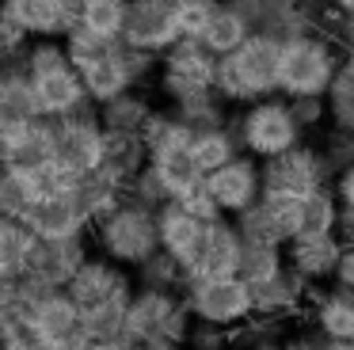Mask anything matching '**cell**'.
<instances>
[{
	"label": "cell",
	"mask_w": 354,
	"mask_h": 350,
	"mask_svg": "<svg viewBox=\"0 0 354 350\" xmlns=\"http://www.w3.org/2000/svg\"><path fill=\"white\" fill-rule=\"evenodd\" d=\"M278 50H282V42L274 35L252 30L232 53L217 57L214 91L229 107L278 95Z\"/></svg>",
	"instance_id": "1"
},
{
	"label": "cell",
	"mask_w": 354,
	"mask_h": 350,
	"mask_svg": "<svg viewBox=\"0 0 354 350\" xmlns=\"http://www.w3.org/2000/svg\"><path fill=\"white\" fill-rule=\"evenodd\" d=\"M24 68H27V80H31V91H35L39 118L57 122V118H69V114H77L88 107L80 73L69 65L62 42L31 46V53L24 57Z\"/></svg>",
	"instance_id": "2"
},
{
	"label": "cell",
	"mask_w": 354,
	"mask_h": 350,
	"mask_svg": "<svg viewBox=\"0 0 354 350\" xmlns=\"http://www.w3.org/2000/svg\"><path fill=\"white\" fill-rule=\"evenodd\" d=\"M92 240L103 259L133 270L160 248V240H156V210L133 202V198H122L118 210H111L100 225H92Z\"/></svg>",
	"instance_id": "3"
},
{
	"label": "cell",
	"mask_w": 354,
	"mask_h": 350,
	"mask_svg": "<svg viewBox=\"0 0 354 350\" xmlns=\"http://www.w3.org/2000/svg\"><path fill=\"white\" fill-rule=\"evenodd\" d=\"M339 68V57L324 38L301 35L282 38V50H278V91L286 99H297V95H324Z\"/></svg>",
	"instance_id": "4"
},
{
	"label": "cell",
	"mask_w": 354,
	"mask_h": 350,
	"mask_svg": "<svg viewBox=\"0 0 354 350\" xmlns=\"http://www.w3.org/2000/svg\"><path fill=\"white\" fill-rule=\"evenodd\" d=\"M179 297L191 308V316L198 324L214 327H240L244 320L255 316L252 286L240 274H225V278H183Z\"/></svg>",
	"instance_id": "5"
},
{
	"label": "cell",
	"mask_w": 354,
	"mask_h": 350,
	"mask_svg": "<svg viewBox=\"0 0 354 350\" xmlns=\"http://www.w3.org/2000/svg\"><path fill=\"white\" fill-rule=\"evenodd\" d=\"M232 133L240 141V152H248L255 160H270L278 152L293 149L297 141H305V129L293 122L290 103L274 95L248 103V111L232 122Z\"/></svg>",
	"instance_id": "6"
},
{
	"label": "cell",
	"mask_w": 354,
	"mask_h": 350,
	"mask_svg": "<svg viewBox=\"0 0 354 350\" xmlns=\"http://www.w3.org/2000/svg\"><path fill=\"white\" fill-rule=\"evenodd\" d=\"M259 179H263V198H270V202H301L316 187L331 183V175L324 167L320 149L308 141H297L293 149L278 152V156L259 160Z\"/></svg>",
	"instance_id": "7"
},
{
	"label": "cell",
	"mask_w": 354,
	"mask_h": 350,
	"mask_svg": "<svg viewBox=\"0 0 354 350\" xmlns=\"http://www.w3.org/2000/svg\"><path fill=\"white\" fill-rule=\"evenodd\" d=\"M103 137H107V129L100 126L95 103H88L84 111L54 122V160H62L65 167L80 175H92L103 156Z\"/></svg>",
	"instance_id": "8"
},
{
	"label": "cell",
	"mask_w": 354,
	"mask_h": 350,
	"mask_svg": "<svg viewBox=\"0 0 354 350\" xmlns=\"http://www.w3.org/2000/svg\"><path fill=\"white\" fill-rule=\"evenodd\" d=\"M214 68H217V57L198 42V38H176V42L164 50L160 88L168 99H179L194 88H214Z\"/></svg>",
	"instance_id": "9"
},
{
	"label": "cell",
	"mask_w": 354,
	"mask_h": 350,
	"mask_svg": "<svg viewBox=\"0 0 354 350\" xmlns=\"http://www.w3.org/2000/svg\"><path fill=\"white\" fill-rule=\"evenodd\" d=\"M179 38L171 0H126L122 42L145 53H164Z\"/></svg>",
	"instance_id": "10"
},
{
	"label": "cell",
	"mask_w": 354,
	"mask_h": 350,
	"mask_svg": "<svg viewBox=\"0 0 354 350\" xmlns=\"http://www.w3.org/2000/svg\"><path fill=\"white\" fill-rule=\"evenodd\" d=\"M206 190L214 194L217 210L221 213H240L263 194V179H259V160L248 156V152H236L229 164L214 167V172L202 175Z\"/></svg>",
	"instance_id": "11"
},
{
	"label": "cell",
	"mask_w": 354,
	"mask_h": 350,
	"mask_svg": "<svg viewBox=\"0 0 354 350\" xmlns=\"http://www.w3.org/2000/svg\"><path fill=\"white\" fill-rule=\"evenodd\" d=\"M240 240L244 243H274L286 248L297 232V202H270V198H255L248 210L232 213Z\"/></svg>",
	"instance_id": "12"
},
{
	"label": "cell",
	"mask_w": 354,
	"mask_h": 350,
	"mask_svg": "<svg viewBox=\"0 0 354 350\" xmlns=\"http://www.w3.org/2000/svg\"><path fill=\"white\" fill-rule=\"evenodd\" d=\"M88 255H92L88 240H35L24 278L39 282L42 289H65V282Z\"/></svg>",
	"instance_id": "13"
},
{
	"label": "cell",
	"mask_w": 354,
	"mask_h": 350,
	"mask_svg": "<svg viewBox=\"0 0 354 350\" xmlns=\"http://www.w3.org/2000/svg\"><path fill=\"white\" fill-rule=\"evenodd\" d=\"M316 286L308 278H301L290 263L274 274V278L252 286V301H255V316H274V320H293L308 308Z\"/></svg>",
	"instance_id": "14"
},
{
	"label": "cell",
	"mask_w": 354,
	"mask_h": 350,
	"mask_svg": "<svg viewBox=\"0 0 354 350\" xmlns=\"http://www.w3.org/2000/svg\"><path fill=\"white\" fill-rule=\"evenodd\" d=\"M46 160H54V122L50 118H31L0 133V167L35 172Z\"/></svg>",
	"instance_id": "15"
},
{
	"label": "cell",
	"mask_w": 354,
	"mask_h": 350,
	"mask_svg": "<svg viewBox=\"0 0 354 350\" xmlns=\"http://www.w3.org/2000/svg\"><path fill=\"white\" fill-rule=\"evenodd\" d=\"M0 8L24 27V35L39 38L69 35L80 19V0H0Z\"/></svg>",
	"instance_id": "16"
},
{
	"label": "cell",
	"mask_w": 354,
	"mask_h": 350,
	"mask_svg": "<svg viewBox=\"0 0 354 350\" xmlns=\"http://www.w3.org/2000/svg\"><path fill=\"white\" fill-rule=\"evenodd\" d=\"M133 274H126L122 266H115L111 259L103 255H88L84 263L73 270V278L65 282V293L73 297V304H77L80 312L95 308V304H103L107 297H115L122 286H130Z\"/></svg>",
	"instance_id": "17"
},
{
	"label": "cell",
	"mask_w": 354,
	"mask_h": 350,
	"mask_svg": "<svg viewBox=\"0 0 354 350\" xmlns=\"http://www.w3.org/2000/svg\"><path fill=\"white\" fill-rule=\"evenodd\" d=\"M202 236H206V225H202L198 217H191L179 202H164L160 210H156V240H160V251H168V255L183 266V274L194 266Z\"/></svg>",
	"instance_id": "18"
},
{
	"label": "cell",
	"mask_w": 354,
	"mask_h": 350,
	"mask_svg": "<svg viewBox=\"0 0 354 350\" xmlns=\"http://www.w3.org/2000/svg\"><path fill=\"white\" fill-rule=\"evenodd\" d=\"M24 225L35 232V240H84L92 232V221L84 217L77 198H39Z\"/></svg>",
	"instance_id": "19"
},
{
	"label": "cell",
	"mask_w": 354,
	"mask_h": 350,
	"mask_svg": "<svg viewBox=\"0 0 354 350\" xmlns=\"http://www.w3.org/2000/svg\"><path fill=\"white\" fill-rule=\"evenodd\" d=\"M240 240L236 225L232 221H214L206 225V236H202V248L194 255V266L183 274V278H225V274H236V263H240Z\"/></svg>",
	"instance_id": "20"
},
{
	"label": "cell",
	"mask_w": 354,
	"mask_h": 350,
	"mask_svg": "<svg viewBox=\"0 0 354 350\" xmlns=\"http://www.w3.org/2000/svg\"><path fill=\"white\" fill-rule=\"evenodd\" d=\"M27 331H31L42 347H50V342L80 331V308L73 304V297L65 293V289H50V293H42L39 301H31V308H27Z\"/></svg>",
	"instance_id": "21"
},
{
	"label": "cell",
	"mask_w": 354,
	"mask_h": 350,
	"mask_svg": "<svg viewBox=\"0 0 354 350\" xmlns=\"http://www.w3.org/2000/svg\"><path fill=\"white\" fill-rule=\"evenodd\" d=\"M179 304V293H168V289H133L130 308H126V327L122 339L126 342H149L160 335L168 312Z\"/></svg>",
	"instance_id": "22"
},
{
	"label": "cell",
	"mask_w": 354,
	"mask_h": 350,
	"mask_svg": "<svg viewBox=\"0 0 354 350\" xmlns=\"http://www.w3.org/2000/svg\"><path fill=\"white\" fill-rule=\"evenodd\" d=\"M308 312H313V327L320 339L354 342V289H316L313 301H308Z\"/></svg>",
	"instance_id": "23"
},
{
	"label": "cell",
	"mask_w": 354,
	"mask_h": 350,
	"mask_svg": "<svg viewBox=\"0 0 354 350\" xmlns=\"http://www.w3.org/2000/svg\"><path fill=\"white\" fill-rule=\"evenodd\" d=\"M145 164H149V149H145V141H141V133H115V129H107L95 175H103V179L118 183V187L126 190V183H130Z\"/></svg>",
	"instance_id": "24"
},
{
	"label": "cell",
	"mask_w": 354,
	"mask_h": 350,
	"mask_svg": "<svg viewBox=\"0 0 354 350\" xmlns=\"http://www.w3.org/2000/svg\"><path fill=\"white\" fill-rule=\"evenodd\" d=\"M31 118H39V107H35V91H31V80H27V68L0 61V133L24 126Z\"/></svg>",
	"instance_id": "25"
},
{
	"label": "cell",
	"mask_w": 354,
	"mask_h": 350,
	"mask_svg": "<svg viewBox=\"0 0 354 350\" xmlns=\"http://www.w3.org/2000/svg\"><path fill=\"white\" fill-rule=\"evenodd\" d=\"M339 251H343L339 236L290 240V243H286V263H290L293 270L301 274V278H308L313 286H320V282H331V274H335V259H339Z\"/></svg>",
	"instance_id": "26"
},
{
	"label": "cell",
	"mask_w": 354,
	"mask_h": 350,
	"mask_svg": "<svg viewBox=\"0 0 354 350\" xmlns=\"http://www.w3.org/2000/svg\"><path fill=\"white\" fill-rule=\"evenodd\" d=\"M133 289H138V286L130 282V286H122L115 297H107L103 304H95V308L80 312V335H88L95 347H107V342H118V339H122L126 308H130Z\"/></svg>",
	"instance_id": "27"
},
{
	"label": "cell",
	"mask_w": 354,
	"mask_h": 350,
	"mask_svg": "<svg viewBox=\"0 0 354 350\" xmlns=\"http://www.w3.org/2000/svg\"><path fill=\"white\" fill-rule=\"evenodd\" d=\"M339 225V198L331 190V183L316 187L313 194H305L297 202V232L293 240H316V236H335Z\"/></svg>",
	"instance_id": "28"
},
{
	"label": "cell",
	"mask_w": 354,
	"mask_h": 350,
	"mask_svg": "<svg viewBox=\"0 0 354 350\" xmlns=\"http://www.w3.org/2000/svg\"><path fill=\"white\" fill-rule=\"evenodd\" d=\"M252 23L244 19V15L236 12L232 4H217L214 8V15L206 19V27H202V35H198V42L206 46L214 57H225V53H232L240 42H244L248 35H252Z\"/></svg>",
	"instance_id": "29"
},
{
	"label": "cell",
	"mask_w": 354,
	"mask_h": 350,
	"mask_svg": "<svg viewBox=\"0 0 354 350\" xmlns=\"http://www.w3.org/2000/svg\"><path fill=\"white\" fill-rule=\"evenodd\" d=\"M225 111H229V103H225L214 88H194V91H187V95L171 99V114L191 129L225 126V118H229Z\"/></svg>",
	"instance_id": "30"
},
{
	"label": "cell",
	"mask_w": 354,
	"mask_h": 350,
	"mask_svg": "<svg viewBox=\"0 0 354 350\" xmlns=\"http://www.w3.org/2000/svg\"><path fill=\"white\" fill-rule=\"evenodd\" d=\"M31 248H35V232L24 225V221L0 217V282L24 278Z\"/></svg>",
	"instance_id": "31"
},
{
	"label": "cell",
	"mask_w": 354,
	"mask_h": 350,
	"mask_svg": "<svg viewBox=\"0 0 354 350\" xmlns=\"http://www.w3.org/2000/svg\"><path fill=\"white\" fill-rule=\"evenodd\" d=\"M95 114H100V126L103 129H115V133H141V126H145V118L153 114V103H149L141 91H122V95L107 99V103L95 107Z\"/></svg>",
	"instance_id": "32"
},
{
	"label": "cell",
	"mask_w": 354,
	"mask_h": 350,
	"mask_svg": "<svg viewBox=\"0 0 354 350\" xmlns=\"http://www.w3.org/2000/svg\"><path fill=\"white\" fill-rule=\"evenodd\" d=\"M191 152H194L198 172L206 175V172H214V167L229 164L240 152V141H236V133H232V126H209V129H194Z\"/></svg>",
	"instance_id": "33"
},
{
	"label": "cell",
	"mask_w": 354,
	"mask_h": 350,
	"mask_svg": "<svg viewBox=\"0 0 354 350\" xmlns=\"http://www.w3.org/2000/svg\"><path fill=\"white\" fill-rule=\"evenodd\" d=\"M324 103H328V118L335 122V129H354V53L339 61L335 76L324 91Z\"/></svg>",
	"instance_id": "34"
},
{
	"label": "cell",
	"mask_w": 354,
	"mask_h": 350,
	"mask_svg": "<svg viewBox=\"0 0 354 350\" xmlns=\"http://www.w3.org/2000/svg\"><path fill=\"white\" fill-rule=\"evenodd\" d=\"M77 205L84 210V217L92 221V225H100L103 217H107L111 210H118V202L126 198V190L118 187V183H111V179H103V175H84L80 179V187H77Z\"/></svg>",
	"instance_id": "35"
},
{
	"label": "cell",
	"mask_w": 354,
	"mask_h": 350,
	"mask_svg": "<svg viewBox=\"0 0 354 350\" xmlns=\"http://www.w3.org/2000/svg\"><path fill=\"white\" fill-rule=\"evenodd\" d=\"M122 19H126V0H80V19L77 27H84L95 38H122Z\"/></svg>",
	"instance_id": "36"
},
{
	"label": "cell",
	"mask_w": 354,
	"mask_h": 350,
	"mask_svg": "<svg viewBox=\"0 0 354 350\" xmlns=\"http://www.w3.org/2000/svg\"><path fill=\"white\" fill-rule=\"evenodd\" d=\"M282 266H286V248H274V243H244L240 248L236 274L248 286H259V282L274 278Z\"/></svg>",
	"instance_id": "37"
},
{
	"label": "cell",
	"mask_w": 354,
	"mask_h": 350,
	"mask_svg": "<svg viewBox=\"0 0 354 350\" xmlns=\"http://www.w3.org/2000/svg\"><path fill=\"white\" fill-rule=\"evenodd\" d=\"M35 187L27 172H12V167H0V217L24 221L35 210Z\"/></svg>",
	"instance_id": "38"
},
{
	"label": "cell",
	"mask_w": 354,
	"mask_h": 350,
	"mask_svg": "<svg viewBox=\"0 0 354 350\" xmlns=\"http://www.w3.org/2000/svg\"><path fill=\"white\" fill-rule=\"evenodd\" d=\"M133 286H141V289H168V293H179V286H183V266H179L176 259L168 255V251L156 248L153 255L145 259V263L133 266Z\"/></svg>",
	"instance_id": "39"
},
{
	"label": "cell",
	"mask_w": 354,
	"mask_h": 350,
	"mask_svg": "<svg viewBox=\"0 0 354 350\" xmlns=\"http://www.w3.org/2000/svg\"><path fill=\"white\" fill-rule=\"evenodd\" d=\"M31 175V187H35V198H73L80 187V179L84 175L73 172V167H65L62 160H46L42 167H35Z\"/></svg>",
	"instance_id": "40"
},
{
	"label": "cell",
	"mask_w": 354,
	"mask_h": 350,
	"mask_svg": "<svg viewBox=\"0 0 354 350\" xmlns=\"http://www.w3.org/2000/svg\"><path fill=\"white\" fill-rule=\"evenodd\" d=\"M27 297L19 293V282H0V339L27 331Z\"/></svg>",
	"instance_id": "41"
},
{
	"label": "cell",
	"mask_w": 354,
	"mask_h": 350,
	"mask_svg": "<svg viewBox=\"0 0 354 350\" xmlns=\"http://www.w3.org/2000/svg\"><path fill=\"white\" fill-rule=\"evenodd\" d=\"M217 0H171V12H176V27L179 38H198L206 19L214 15Z\"/></svg>",
	"instance_id": "42"
},
{
	"label": "cell",
	"mask_w": 354,
	"mask_h": 350,
	"mask_svg": "<svg viewBox=\"0 0 354 350\" xmlns=\"http://www.w3.org/2000/svg\"><path fill=\"white\" fill-rule=\"evenodd\" d=\"M126 198H133V202L149 205V210H160L164 202H171L168 190H164V183H160V175H156L149 164L141 167V172L133 175L130 183H126Z\"/></svg>",
	"instance_id": "43"
},
{
	"label": "cell",
	"mask_w": 354,
	"mask_h": 350,
	"mask_svg": "<svg viewBox=\"0 0 354 350\" xmlns=\"http://www.w3.org/2000/svg\"><path fill=\"white\" fill-rule=\"evenodd\" d=\"M320 156H324V167H328L331 179H335L343 167H351L354 164V129H331L324 149H320Z\"/></svg>",
	"instance_id": "44"
},
{
	"label": "cell",
	"mask_w": 354,
	"mask_h": 350,
	"mask_svg": "<svg viewBox=\"0 0 354 350\" xmlns=\"http://www.w3.org/2000/svg\"><path fill=\"white\" fill-rule=\"evenodd\" d=\"M171 202H179V205H183L187 213H191V217H198L202 225H214V221H221V217H225V213L217 210L214 194H209V190H206V183H202V179L194 183V187H187L183 194H176V198H171Z\"/></svg>",
	"instance_id": "45"
},
{
	"label": "cell",
	"mask_w": 354,
	"mask_h": 350,
	"mask_svg": "<svg viewBox=\"0 0 354 350\" xmlns=\"http://www.w3.org/2000/svg\"><path fill=\"white\" fill-rule=\"evenodd\" d=\"M183 347L187 350H232V331L229 327H214V324H198L194 320Z\"/></svg>",
	"instance_id": "46"
},
{
	"label": "cell",
	"mask_w": 354,
	"mask_h": 350,
	"mask_svg": "<svg viewBox=\"0 0 354 350\" xmlns=\"http://www.w3.org/2000/svg\"><path fill=\"white\" fill-rule=\"evenodd\" d=\"M286 103H290V114H293V122H297L301 129H313V126H320V122L328 118L324 95H297V99H286Z\"/></svg>",
	"instance_id": "47"
},
{
	"label": "cell",
	"mask_w": 354,
	"mask_h": 350,
	"mask_svg": "<svg viewBox=\"0 0 354 350\" xmlns=\"http://www.w3.org/2000/svg\"><path fill=\"white\" fill-rule=\"evenodd\" d=\"M24 42H27L24 27H19V23L0 8V61H12L19 50H24Z\"/></svg>",
	"instance_id": "48"
},
{
	"label": "cell",
	"mask_w": 354,
	"mask_h": 350,
	"mask_svg": "<svg viewBox=\"0 0 354 350\" xmlns=\"http://www.w3.org/2000/svg\"><path fill=\"white\" fill-rule=\"evenodd\" d=\"M331 286H343V289H354V248L343 243L335 259V274H331Z\"/></svg>",
	"instance_id": "49"
},
{
	"label": "cell",
	"mask_w": 354,
	"mask_h": 350,
	"mask_svg": "<svg viewBox=\"0 0 354 350\" xmlns=\"http://www.w3.org/2000/svg\"><path fill=\"white\" fill-rule=\"evenodd\" d=\"M331 190H335V198H339L343 210H354V164L343 167V172L331 179Z\"/></svg>",
	"instance_id": "50"
},
{
	"label": "cell",
	"mask_w": 354,
	"mask_h": 350,
	"mask_svg": "<svg viewBox=\"0 0 354 350\" xmlns=\"http://www.w3.org/2000/svg\"><path fill=\"white\" fill-rule=\"evenodd\" d=\"M320 335L316 331H297V335H286L282 342H278V350H320Z\"/></svg>",
	"instance_id": "51"
},
{
	"label": "cell",
	"mask_w": 354,
	"mask_h": 350,
	"mask_svg": "<svg viewBox=\"0 0 354 350\" xmlns=\"http://www.w3.org/2000/svg\"><path fill=\"white\" fill-rule=\"evenodd\" d=\"M0 350H46L31 331H16V335H4L0 339Z\"/></svg>",
	"instance_id": "52"
},
{
	"label": "cell",
	"mask_w": 354,
	"mask_h": 350,
	"mask_svg": "<svg viewBox=\"0 0 354 350\" xmlns=\"http://www.w3.org/2000/svg\"><path fill=\"white\" fill-rule=\"evenodd\" d=\"M46 350H100V347H95V342L92 339H88V335H65V339H57V342H50V347Z\"/></svg>",
	"instance_id": "53"
},
{
	"label": "cell",
	"mask_w": 354,
	"mask_h": 350,
	"mask_svg": "<svg viewBox=\"0 0 354 350\" xmlns=\"http://www.w3.org/2000/svg\"><path fill=\"white\" fill-rule=\"evenodd\" d=\"M100 350H145L141 342H126V339H118V342H107V347H100Z\"/></svg>",
	"instance_id": "54"
},
{
	"label": "cell",
	"mask_w": 354,
	"mask_h": 350,
	"mask_svg": "<svg viewBox=\"0 0 354 350\" xmlns=\"http://www.w3.org/2000/svg\"><path fill=\"white\" fill-rule=\"evenodd\" d=\"M320 350H354V342H339V339H324Z\"/></svg>",
	"instance_id": "55"
},
{
	"label": "cell",
	"mask_w": 354,
	"mask_h": 350,
	"mask_svg": "<svg viewBox=\"0 0 354 350\" xmlns=\"http://www.w3.org/2000/svg\"><path fill=\"white\" fill-rule=\"evenodd\" d=\"M346 50L354 53V15H351V23H346Z\"/></svg>",
	"instance_id": "56"
},
{
	"label": "cell",
	"mask_w": 354,
	"mask_h": 350,
	"mask_svg": "<svg viewBox=\"0 0 354 350\" xmlns=\"http://www.w3.org/2000/svg\"><path fill=\"white\" fill-rule=\"evenodd\" d=\"M335 4H339V8H343V12H346V15H354V0H335Z\"/></svg>",
	"instance_id": "57"
},
{
	"label": "cell",
	"mask_w": 354,
	"mask_h": 350,
	"mask_svg": "<svg viewBox=\"0 0 354 350\" xmlns=\"http://www.w3.org/2000/svg\"><path fill=\"white\" fill-rule=\"evenodd\" d=\"M183 350H187V347H183Z\"/></svg>",
	"instance_id": "58"
}]
</instances>
